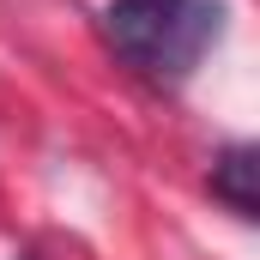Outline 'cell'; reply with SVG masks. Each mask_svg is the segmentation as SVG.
<instances>
[{
  "label": "cell",
  "mask_w": 260,
  "mask_h": 260,
  "mask_svg": "<svg viewBox=\"0 0 260 260\" xmlns=\"http://www.w3.org/2000/svg\"><path fill=\"white\" fill-rule=\"evenodd\" d=\"M224 37V0H109L103 43L145 79H188Z\"/></svg>",
  "instance_id": "1"
},
{
  "label": "cell",
  "mask_w": 260,
  "mask_h": 260,
  "mask_svg": "<svg viewBox=\"0 0 260 260\" xmlns=\"http://www.w3.org/2000/svg\"><path fill=\"white\" fill-rule=\"evenodd\" d=\"M254 145H230V151H218V157H212V194L224 200V206H230V212H236V218H254Z\"/></svg>",
  "instance_id": "2"
}]
</instances>
